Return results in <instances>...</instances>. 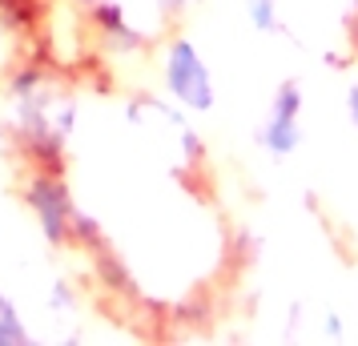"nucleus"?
<instances>
[{
    "instance_id": "nucleus-3",
    "label": "nucleus",
    "mask_w": 358,
    "mask_h": 346,
    "mask_svg": "<svg viewBox=\"0 0 358 346\" xmlns=\"http://www.w3.org/2000/svg\"><path fill=\"white\" fill-rule=\"evenodd\" d=\"M33 206H36V214L45 217V226H49V238H65L69 233V222H65V198H61V189L49 182H41L33 189Z\"/></svg>"
},
{
    "instance_id": "nucleus-1",
    "label": "nucleus",
    "mask_w": 358,
    "mask_h": 346,
    "mask_svg": "<svg viewBox=\"0 0 358 346\" xmlns=\"http://www.w3.org/2000/svg\"><path fill=\"white\" fill-rule=\"evenodd\" d=\"M165 85L189 109H210L213 105V77L189 41H178L173 49L165 52Z\"/></svg>"
},
{
    "instance_id": "nucleus-2",
    "label": "nucleus",
    "mask_w": 358,
    "mask_h": 346,
    "mask_svg": "<svg viewBox=\"0 0 358 346\" xmlns=\"http://www.w3.org/2000/svg\"><path fill=\"white\" fill-rule=\"evenodd\" d=\"M262 145L270 149L274 157H286L298 145V89H282L270 109V125L262 129Z\"/></svg>"
},
{
    "instance_id": "nucleus-4",
    "label": "nucleus",
    "mask_w": 358,
    "mask_h": 346,
    "mask_svg": "<svg viewBox=\"0 0 358 346\" xmlns=\"http://www.w3.org/2000/svg\"><path fill=\"white\" fill-rule=\"evenodd\" d=\"M350 117H355V125H358V85H355V93H350Z\"/></svg>"
}]
</instances>
